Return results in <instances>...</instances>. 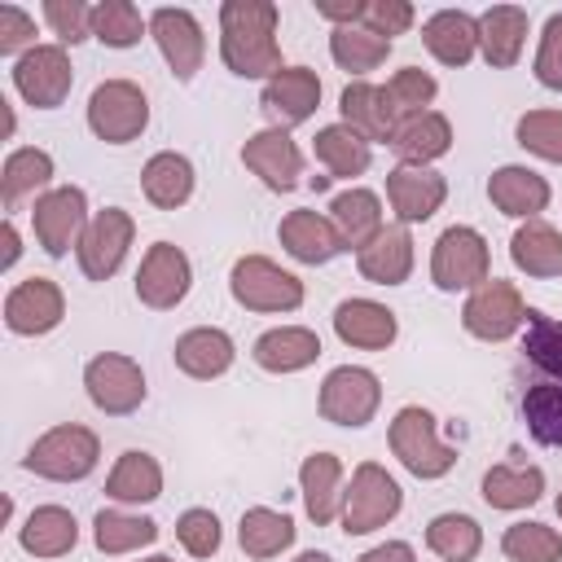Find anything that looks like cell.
<instances>
[{
  "mask_svg": "<svg viewBox=\"0 0 562 562\" xmlns=\"http://www.w3.org/2000/svg\"><path fill=\"white\" fill-rule=\"evenodd\" d=\"M281 9L272 0H224L220 4V57L237 79H272L281 66L277 44Z\"/></svg>",
  "mask_w": 562,
  "mask_h": 562,
  "instance_id": "obj_1",
  "label": "cell"
},
{
  "mask_svg": "<svg viewBox=\"0 0 562 562\" xmlns=\"http://www.w3.org/2000/svg\"><path fill=\"white\" fill-rule=\"evenodd\" d=\"M97 461H101V439H97V430H88L79 422H61V426L44 430L22 457V465L31 474L53 479V483H79L97 470Z\"/></svg>",
  "mask_w": 562,
  "mask_h": 562,
  "instance_id": "obj_2",
  "label": "cell"
},
{
  "mask_svg": "<svg viewBox=\"0 0 562 562\" xmlns=\"http://www.w3.org/2000/svg\"><path fill=\"white\" fill-rule=\"evenodd\" d=\"M391 452L395 461L413 474V479H443L452 465H457V448H448L435 430V413L422 408V404H404L395 417H391Z\"/></svg>",
  "mask_w": 562,
  "mask_h": 562,
  "instance_id": "obj_3",
  "label": "cell"
},
{
  "mask_svg": "<svg viewBox=\"0 0 562 562\" xmlns=\"http://www.w3.org/2000/svg\"><path fill=\"white\" fill-rule=\"evenodd\" d=\"M492 277V250H487V237L470 224H452L435 237V250H430V281L443 290V294H457V290H479L483 281Z\"/></svg>",
  "mask_w": 562,
  "mask_h": 562,
  "instance_id": "obj_4",
  "label": "cell"
},
{
  "mask_svg": "<svg viewBox=\"0 0 562 562\" xmlns=\"http://www.w3.org/2000/svg\"><path fill=\"white\" fill-rule=\"evenodd\" d=\"M404 509V492L400 483L378 465V461H360L351 470V487L342 492V531L347 536H369L378 527H386L395 514Z\"/></svg>",
  "mask_w": 562,
  "mask_h": 562,
  "instance_id": "obj_5",
  "label": "cell"
},
{
  "mask_svg": "<svg viewBox=\"0 0 562 562\" xmlns=\"http://www.w3.org/2000/svg\"><path fill=\"white\" fill-rule=\"evenodd\" d=\"M88 127L105 145H127L149 127V97L132 79H105L88 97Z\"/></svg>",
  "mask_w": 562,
  "mask_h": 562,
  "instance_id": "obj_6",
  "label": "cell"
},
{
  "mask_svg": "<svg viewBox=\"0 0 562 562\" xmlns=\"http://www.w3.org/2000/svg\"><path fill=\"white\" fill-rule=\"evenodd\" d=\"M228 290L246 312H294L303 307V281L268 255H241L228 272Z\"/></svg>",
  "mask_w": 562,
  "mask_h": 562,
  "instance_id": "obj_7",
  "label": "cell"
},
{
  "mask_svg": "<svg viewBox=\"0 0 562 562\" xmlns=\"http://www.w3.org/2000/svg\"><path fill=\"white\" fill-rule=\"evenodd\" d=\"M378 404H382V382L364 364H338V369H329L325 382H321V400H316L321 417L334 422V426H347V430L369 426L373 413H378Z\"/></svg>",
  "mask_w": 562,
  "mask_h": 562,
  "instance_id": "obj_8",
  "label": "cell"
},
{
  "mask_svg": "<svg viewBox=\"0 0 562 562\" xmlns=\"http://www.w3.org/2000/svg\"><path fill=\"white\" fill-rule=\"evenodd\" d=\"M461 325H465V334H474L483 342H505L527 325V303L514 281L487 277L479 290H470V299L461 307Z\"/></svg>",
  "mask_w": 562,
  "mask_h": 562,
  "instance_id": "obj_9",
  "label": "cell"
},
{
  "mask_svg": "<svg viewBox=\"0 0 562 562\" xmlns=\"http://www.w3.org/2000/svg\"><path fill=\"white\" fill-rule=\"evenodd\" d=\"M9 75H13L18 97L35 110H57L75 88V66L61 44H35L31 53H22L13 61Z\"/></svg>",
  "mask_w": 562,
  "mask_h": 562,
  "instance_id": "obj_10",
  "label": "cell"
},
{
  "mask_svg": "<svg viewBox=\"0 0 562 562\" xmlns=\"http://www.w3.org/2000/svg\"><path fill=\"white\" fill-rule=\"evenodd\" d=\"M88 193L79 184H61V189H48L35 198L31 206V228H35V241L44 246V255L61 259L70 246H79L83 228H88Z\"/></svg>",
  "mask_w": 562,
  "mask_h": 562,
  "instance_id": "obj_11",
  "label": "cell"
},
{
  "mask_svg": "<svg viewBox=\"0 0 562 562\" xmlns=\"http://www.w3.org/2000/svg\"><path fill=\"white\" fill-rule=\"evenodd\" d=\"M136 237V220L123 211V206H105L88 220L79 246H75V259H79V272L88 281H110L123 259H127V246Z\"/></svg>",
  "mask_w": 562,
  "mask_h": 562,
  "instance_id": "obj_12",
  "label": "cell"
},
{
  "mask_svg": "<svg viewBox=\"0 0 562 562\" xmlns=\"http://www.w3.org/2000/svg\"><path fill=\"white\" fill-rule=\"evenodd\" d=\"M83 391L88 400L110 413V417H127L145 404V373L132 356H119V351H101L83 364Z\"/></svg>",
  "mask_w": 562,
  "mask_h": 562,
  "instance_id": "obj_13",
  "label": "cell"
},
{
  "mask_svg": "<svg viewBox=\"0 0 562 562\" xmlns=\"http://www.w3.org/2000/svg\"><path fill=\"white\" fill-rule=\"evenodd\" d=\"M149 35L162 53V61L171 66V75L180 83H189L198 70H202V57H206V35H202V22L180 9V4H162L149 13Z\"/></svg>",
  "mask_w": 562,
  "mask_h": 562,
  "instance_id": "obj_14",
  "label": "cell"
},
{
  "mask_svg": "<svg viewBox=\"0 0 562 562\" xmlns=\"http://www.w3.org/2000/svg\"><path fill=\"white\" fill-rule=\"evenodd\" d=\"M189 285H193L189 255L171 241H154L136 268V299L154 312H171L176 303H184Z\"/></svg>",
  "mask_w": 562,
  "mask_h": 562,
  "instance_id": "obj_15",
  "label": "cell"
},
{
  "mask_svg": "<svg viewBox=\"0 0 562 562\" xmlns=\"http://www.w3.org/2000/svg\"><path fill=\"white\" fill-rule=\"evenodd\" d=\"M61 316H66V294H61V285L53 277H26L4 294L9 334L40 338V334H53L61 325Z\"/></svg>",
  "mask_w": 562,
  "mask_h": 562,
  "instance_id": "obj_16",
  "label": "cell"
},
{
  "mask_svg": "<svg viewBox=\"0 0 562 562\" xmlns=\"http://www.w3.org/2000/svg\"><path fill=\"white\" fill-rule=\"evenodd\" d=\"M259 105L272 119V127H285L290 132V127L307 123L316 114V105H321V79H316V70L312 66H285V70H277L263 83Z\"/></svg>",
  "mask_w": 562,
  "mask_h": 562,
  "instance_id": "obj_17",
  "label": "cell"
},
{
  "mask_svg": "<svg viewBox=\"0 0 562 562\" xmlns=\"http://www.w3.org/2000/svg\"><path fill=\"white\" fill-rule=\"evenodd\" d=\"M246 171H255L272 193H290L303 180V154L285 127H263L241 145Z\"/></svg>",
  "mask_w": 562,
  "mask_h": 562,
  "instance_id": "obj_18",
  "label": "cell"
},
{
  "mask_svg": "<svg viewBox=\"0 0 562 562\" xmlns=\"http://www.w3.org/2000/svg\"><path fill=\"white\" fill-rule=\"evenodd\" d=\"M338 110H342V123H347L351 132H360L369 145H378V140L391 145L395 132H400V123H404V114L395 110L391 92L378 88V83H369V79L347 83L342 97H338Z\"/></svg>",
  "mask_w": 562,
  "mask_h": 562,
  "instance_id": "obj_19",
  "label": "cell"
},
{
  "mask_svg": "<svg viewBox=\"0 0 562 562\" xmlns=\"http://www.w3.org/2000/svg\"><path fill=\"white\" fill-rule=\"evenodd\" d=\"M443 198H448V180L439 171H430V167L400 162V167L386 171V202H391V211H395V220L404 228L430 220L443 206Z\"/></svg>",
  "mask_w": 562,
  "mask_h": 562,
  "instance_id": "obj_20",
  "label": "cell"
},
{
  "mask_svg": "<svg viewBox=\"0 0 562 562\" xmlns=\"http://www.w3.org/2000/svg\"><path fill=\"white\" fill-rule=\"evenodd\" d=\"M334 334L347 342V347H360V351H386L400 334V321L386 303L378 299H342L334 307Z\"/></svg>",
  "mask_w": 562,
  "mask_h": 562,
  "instance_id": "obj_21",
  "label": "cell"
},
{
  "mask_svg": "<svg viewBox=\"0 0 562 562\" xmlns=\"http://www.w3.org/2000/svg\"><path fill=\"white\" fill-rule=\"evenodd\" d=\"M277 237H281L285 255L299 259V263H329L334 255L347 250L342 237H338V228H334V220L321 215V211H307V206L290 211V215L277 224Z\"/></svg>",
  "mask_w": 562,
  "mask_h": 562,
  "instance_id": "obj_22",
  "label": "cell"
},
{
  "mask_svg": "<svg viewBox=\"0 0 562 562\" xmlns=\"http://www.w3.org/2000/svg\"><path fill=\"white\" fill-rule=\"evenodd\" d=\"M527 9L518 4H492L487 13H479V53L492 70H509L518 66L522 48H527Z\"/></svg>",
  "mask_w": 562,
  "mask_h": 562,
  "instance_id": "obj_23",
  "label": "cell"
},
{
  "mask_svg": "<svg viewBox=\"0 0 562 562\" xmlns=\"http://www.w3.org/2000/svg\"><path fill=\"white\" fill-rule=\"evenodd\" d=\"M487 198L501 215L509 220H540V211L549 206V180L531 167H518V162H505L492 171L487 180Z\"/></svg>",
  "mask_w": 562,
  "mask_h": 562,
  "instance_id": "obj_24",
  "label": "cell"
},
{
  "mask_svg": "<svg viewBox=\"0 0 562 562\" xmlns=\"http://www.w3.org/2000/svg\"><path fill=\"white\" fill-rule=\"evenodd\" d=\"M176 369L184 378H198V382H211V378H224L237 360V347L233 338L220 329V325H198V329H184L176 338Z\"/></svg>",
  "mask_w": 562,
  "mask_h": 562,
  "instance_id": "obj_25",
  "label": "cell"
},
{
  "mask_svg": "<svg viewBox=\"0 0 562 562\" xmlns=\"http://www.w3.org/2000/svg\"><path fill=\"white\" fill-rule=\"evenodd\" d=\"M316 356H321V338L307 325H277V329L259 334L250 347V360L263 373H299V369L316 364Z\"/></svg>",
  "mask_w": 562,
  "mask_h": 562,
  "instance_id": "obj_26",
  "label": "cell"
},
{
  "mask_svg": "<svg viewBox=\"0 0 562 562\" xmlns=\"http://www.w3.org/2000/svg\"><path fill=\"white\" fill-rule=\"evenodd\" d=\"M422 44L443 66H470L479 53V18H470L465 9H439L426 18Z\"/></svg>",
  "mask_w": 562,
  "mask_h": 562,
  "instance_id": "obj_27",
  "label": "cell"
},
{
  "mask_svg": "<svg viewBox=\"0 0 562 562\" xmlns=\"http://www.w3.org/2000/svg\"><path fill=\"white\" fill-rule=\"evenodd\" d=\"M356 268L373 285H404L408 272H413V237H408V228L404 224L382 228L369 246L356 250Z\"/></svg>",
  "mask_w": 562,
  "mask_h": 562,
  "instance_id": "obj_28",
  "label": "cell"
},
{
  "mask_svg": "<svg viewBox=\"0 0 562 562\" xmlns=\"http://www.w3.org/2000/svg\"><path fill=\"white\" fill-rule=\"evenodd\" d=\"M299 492H303V509L316 527L334 522L342 509V461L334 452H312L299 465Z\"/></svg>",
  "mask_w": 562,
  "mask_h": 562,
  "instance_id": "obj_29",
  "label": "cell"
},
{
  "mask_svg": "<svg viewBox=\"0 0 562 562\" xmlns=\"http://www.w3.org/2000/svg\"><path fill=\"white\" fill-rule=\"evenodd\" d=\"M391 149L400 154V162L408 167H430L435 158H443L452 149V123L448 114L439 110H422V114H408L391 140Z\"/></svg>",
  "mask_w": 562,
  "mask_h": 562,
  "instance_id": "obj_30",
  "label": "cell"
},
{
  "mask_svg": "<svg viewBox=\"0 0 562 562\" xmlns=\"http://www.w3.org/2000/svg\"><path fill=\"white\" fill-rule=\"evenodd\" d=\"M329 220H334V228H338V237H342L347 250L369 246L386 228L382 224V198L373 189H342V193H334Z\"/></svg>",
  "mask_w": 562,
  "mask_h": 562,
  "instance_id": "obj_31",
  "label": "cell"
},
{
  "mask_svg": "<svg viewBox=\"0 0 562 562\" xmlns=\"http://www.w3.org/2000/svg\"><path fill=\"white\" fill-rule=\"evenodd\" d=\"M75 540H79V522L61 505H35L26 514V522L18 527V544L31 558H61L75 549Z\"/></svg>",
  "mask_w": 562,
  "mask_h": 562,
  "instance_id": "obj_32",
  "label": "cell"
},
{
  "mask_svg": "<svg viewBox=\"0 0 562 562\" xmlns=\"http://www.w3.org/2000/svg\"><path fill=\"white\" fill-rule=\"evenodd\" d=\"M509 259L527 277H562V233L544 220H522L509 237Z\"/></svg>",
  "mask_w": 562,
  "mask_h": 562,
  "instance_id": "obj_33",
  "label": "cell"
},
{
  "mask_svg": "<svg viewBox=\"0 0 562 562\" xmlns=\"http://www.w3.org/2000/svg\"><path fill=\"white\" fill-rule=\"evenodd\" d=\"M140 193L158 206V211H176L193 198V162L176 149H162L145 162L140 171Z\"/></svg>",
  "mask_w": 562,
  "mask_h": 562,
  "instance_id": "obj_34",
  "label": "cell"
},
{
  "mask_svg": "<svg viewBox=\"0 0 562 562\" xmlns=\"http://www.w3.org/2000/svg\"><path fill=\"white\" fill-rule=\"evenodd\" d=\"M105 496L119 501V505H149V501H158L162 496V465L149 452L127 448L114 461L110 479H105Z\"/></svg>",
  "mask_w": 562,
  "mask_h": 562,
  "instance_id": "obj_35",
  "label": "cell"
},
{
  "mask_svg": "<svg viewBox=\"0 0 562 562\" xmlns=\"http://www.w3.org/2000/svg\"><path fill=\"white\" fill-rule=\"evenodd\" d=\"M312 154H316V162H321L329 176H338V180L364 176L369 162H373V145H369L360 132H351L347 123H329V127H321L316 140H312Z\"/></svg>",
  "mask_w": 562,
  "mask_h": 562,
  "instance_id": "obj_36",
  "label": "cell"
},
{
  "mask_svg": "<svg viewBox=\"0 0 562 562\" xmlns=\"http://www.w3.org/2000/svg\"><path fill=\"white\" fill-rule=\"evenodd\" d=\"M294 536H299L294 518H290V514H281V509H268V505L246 509V514H241V522H237L241 553H246V558H255V562H268V558L285 553V549L294 544Z\"/></svg>",
  "mask_w": 562,
  "mask_h": 562,
  "instance_id": "obj_37",
  "label": "cell"
},
{
  "mask_svg": "<svg viewBox=\"0 0 562 562\" xmlns=\"http://www.w3.org/2000/svg\"><path fill=\"white\" fill-rule=\"evenodd\" d=\"M544 496V470L540 465H492L483 474V501L492 509H527Z\"/></svg>",
  "mask_w": 562,
  "mask_h": 562,
  "instance_id": "obj_38",
  "label": "cell"
},
{
  "mask_svg": "<svg viewBox=\"0 0 562 562\" xmlns=\"http://www.w3.org/2000/svg\"><path fill=\"white\" fill-rule=\"evenodd\" d=\"M522 360L536 369L540 382L562 386V321L527 307V334H522Z\"/></svg>",
  "mask_w": 562,
  "mask_h": 562,
  "instance_id": "obj_39",
  "label": "cell"
},
{
  "mask_svg": "<svg viewBox=\"0 0 562 562\" xmlns=\"http://www.w3.org/2000/svg\"><path fill=\"white\" fill-rule=\"evenodd\" d=\"M48 180H53V154L48 149H35V145H22L0 167V198L13 211L26 193H40Z\"/></svg>",
  "mask_w": 562,
  "mask_h": 562,
  "instance_id": "obj_40",
  "label": "cell"
},
{
  "mask_svg": "<svg viewBox=\"0 0 562 562\" xmlns=\"http://www.w3.org/2000/svg\"><path fill=\"white\" fill-rule=\"evenodd\" d=\"M522 422H527V435L544 448H562V386L558 382H527L522 386Z\"/></svg>",
  "mask_w": 562,
  "mask_h": 562,
  "instance_id": "obj_41",
  "label": "cell"
},
{
  "mask_svg": "<svg viewBox=\"0 0 562 562\" xmlns=\"http://www.w3.org/2000/svg\"><path fill=\"white\" fill-rule=\"evenodd\" d=\"M92 540L101 553L119 558V553H132V549H145L158 540V522L154 518H140V514H123V509H101L92 518Z\"/></svg>",
  "mask_w": 562,
  "mask_h": 562,
  "instance_id": "obj_42",
  "label": "cell"
},
{
  "mask_svg": "<svg viewBox=\"0 0 562 562\" xmlns=\"http://www.w3.org/2000/svg\"><path fill=\"white\" fill-rule=\"evenodd\" d=\"M426 549L443 562H474L483 549V527L470 514H435L426 527Z\"/></svg>",
  "mask_w": 562,
  "mask_h": 562,
  "instance_id": "obj_43",
  "label": "cell"
},
{
  "mask_svg": "<svg viewBox=\"0 0 562 562\" xmlns=\"http://www.w3.org/2000/svg\"><path fill=\"white\" fill-rule=\"evenodd\" d=\"M386 53H391V40H382L364 26H334V35H329V57L338 61V70H347L356 79L378 70L386 61Z\"/></svg>",
  "mask_w": 562,
  "mask_h": 562,
  "instance_id": "obj_44",
  "label": "cell"
},
{
  "mask_svg": "<svg viewBox=\"0 0 562 562\" xmlns=\"http://www.w3.org/2000/svg\"><path fill=\"white\" fill-rule=\"evenodd\" d=\"M145 31H149V22L140 18V9L132 0H101V4H92V35L105 48H132V44H140Z\"/></svg>",
  "mask_w": 562,
  "mask_h": 562,
  "instance_id": "obj_45",
  "label": "cell"
},
{
  "mask_svg": "<svg viewBox=\"0 0 562 562\" xmlns=\"http://www.w3.org/2000/svg\"><path fill=\"white\" fill-rule=\"evenodd\" d=\"M501 553L509 562H562V536L544 522H514L501 536Z\"/></svg>",
  "mask_w": 562,
  "mask_h": 562,
  "instance_id": "obj_46",
  "label": "cell"
},
{
  "mask_svg": "<svg viewBox=\"0 0 562 562\" xmlns=\"http://www.w3.org/2000/svg\"><path fill=\"white\" fill-rule=\"evenodd\" d=\"M518 145L544 162H562V110H527L514 127Z\"/></svg>",
  "mask_w": 562,
  "mask_h": 562,
  "instance_id": "obj_47",
  "label": "cell"
},
{
  "mask_svg": "<svg viewBox=\"0 0 562 562\" xmlns=\"http://www.w3.org/2000/svg\"><path fill=\"white\" fill-rule=\"evenodd\" d=\"M386 92H391L395 110L408 119V114H422V110L439 97V83H435V75H430V70H422V66H400V70L391 75Z\"/></svg>",
  "mask_w": 562,
  "mask_h": 562,
  "instance_id": "obj_48",
  "label": "cell"
},
{
  "mask_svg": "<svg viewBox=\"0 0 562 562\" xmlns=\"http://www.w3.org/2000/svg\"><path fill=\"white\" fill-rule=\"evenodd\" d=\"M176 540L184 544L189 558H211V553H220L224 531H220V518L211 509H184L176 518Z\"/></svg>",
  "mask_w": 562,
  "mask_h": 562,
  "instance_id": "obj_49",
  "label": "cell"
},
{
  "mask_svg": "<svg viewBox=\"0 0 562 562\" xmlns=\"http://www.w3.org/2000/svg\"><path fill=\"white\" fill-rule=\"evenodd\" d=\"M44 22L61 44H79L92 35V9L83 0H44Z\"/></svg>",
  "mask_w": 562,
  "mask_h": 562,
  "instance_id": "obj_50",
  "label": "cell"
},
{
  "mask_svg": "<svg viewBox=\"0 0 562 562\" xmlns=\"http://www.w3.org/2000/svg\"><path fill=\"white\" fill-rule=\"evenodd\" d=\"M413 18H417V9L408 0H369L360 26L373 31V35H382V40H391V35H404L413 26Z\"/></svg>",
  "mask_w": 562,
  "mask_h": 562,
  "instance_id": "obj_51",
  "label": "cell"
},
{
  "mask_svg": "<svg viewBox=\"0 0 562 562\" xmlns=\"http://www.w3.org/2000/svg\"><path fill=\"white\" fill-rule=\"evenodd\" d=\"M536 79L553 92H562V13H553L540 31V48H536Z\"/></svg>",
  "mask_w": 562,
  "mask_h": 562,
  "instance_id": "obj_52",
  "label": "cell"
},
{
  "mask_svg": "<svg viewBox=\"0 0 562 562\" xmlns=\"http://www.w3.org/2000/svg\"><path fill=\"white\" fill-rule=\"evenodd\" d=\"M35 48V18L18 4H4L0 9V57H22Z\"/></svg>",
  "mask_w": 562,
  "mask_h": 562,
  "instance_id": "obj_53",
  "label": "cell"
},
{
  "mask_svg": "<svg viewBox=\"0 0 562 562\" xmlns=\"http://www.w3.org/2000/svg\"><path fill=\"white\" fill-rule=\"evenodd\" d=\"M364 4L369 0H316V13L334 26H360L364 22Z\"/></svg>",
  "mask_w": 562,
  "mask_h": 562,
  "instance_id": "obj_54",
  "label": "cell"
},
{
  "mask_svg": "<svg viewBox=\"0 0 562 562\" xmlns=\"http://www.w3.org/2000/svg\"><path fill=\"white\" fill-rule=\"evenodd\" d=\"M356 562H417V553L404 540H386V544H373L369 553H360Z\"/></svg>",
  "mask_w": 562,
  "mask_h": 562,
  "instance_id": "obj_55",
  "label": "cell"
},
{
  "mask_svg": "<svg viewBox=\"0 0 562 562\" xmlns=\"http://www.w3.org/2000/svg\"><path fill=\"white\" fill-rule=\"evenodd\" d=\"M0 241H4V255H0V268H13V263H18V255H22V237H18V228H13V220H4V228H0Z\"/></svg>",
  "mask_w": 562,
  "mask_h": 562,
  "instance_id": "obj_56",
  "label": "cell"
},
{
  "mask_svg": "<svg viewBox=\"0 0 562 562\" xmlns=\"http://www.w3.org/2000/svg\"><path fill=\"white\" fill-rule=\"evenodd\" d=\"M294 562H334V558H329V553H321V549H307V553H299Z\"/></svg>",
  "mask_w": 562,
  "mask_h": 562,
  "instance_id": "obj_57",
  "label": "cell"
},
{
  "mask_svg": "<svg viewBox=\"0 0 562 562\" xmlns=\"http://www.w3.org/2000/svg\"><path fill=\"white\" fill-rule=\"evenodd\" d=\"M140 562H176V558H167V553H154V558H140Z\"/></svg>",
  "mask_w": 562,
  "mask_h": 562,
  "instance_id": "obj_58",
  "label": "cell"
},
{
  "mask_svg": "<svg viewBox=\"0 0 562 562\" xmlns=\"http://www.w3.org/2000/svg\"><path fill=\"white\" fill-rule=\"evenodd\" d=\"M553 505H558V518H562V492H558V501H553Z\"/></svg>",
  "mask_w": 562,
  "mask_h": 562,
  "instance_id": "obj_59",
  "label": "cell"
}]
</instances>
